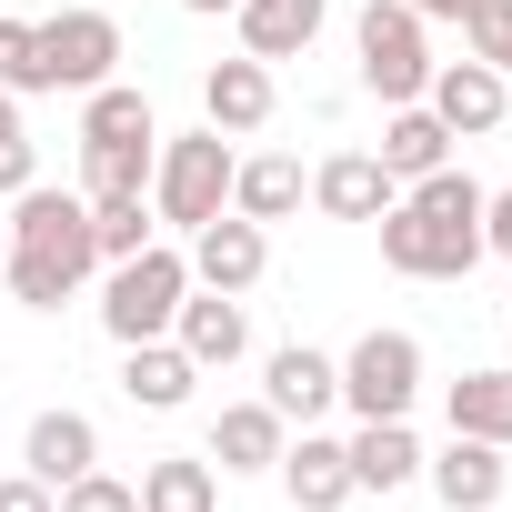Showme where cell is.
<instances>
[{"label":"cell","mask_w":512,"mask_h":512,"mask_svg":"<svg viewBox=\"0 0 512 512\" xmlns=\"http://www.w3.org/2000/svg\"><path fill=\"white\" fill-rule=\"evenodd\" d=\"M11 302L21 312H61L91 272H101V251H91V201L81 191H51V181H31V191H11Z\"/></svg>","instance_id":"1"},{"label":"cell","mask_w":512,"mask_h":512,"mask_svg":"<svg viewBox=\"0 0 512 512\" xmlns=\"http://www.w3.org/2000/svg\"><path fill=\"white\" fill-rule=\"evenodd\" d=\"M231 171H241V151H231V131H181V141H161L151 151V221H171V231H201V221H221L231 211Z\"/></svg>","instance_id":"2"},{"label":"cell","mask_w":512,"mask_h":512,"mask_svg":"<svg viewBox=\"0 0 512 512\" xmlns=\"http://www.w3.org/2000/svg\"><path fill=\"white\" fill-rule=\"evenodd\" d=\"M352 61H362V91H372L382 111H402V101H422V81H432V21L412 11V0H362Z\"/></svg>","instance_id":"3"},{"label":"cell","mask_w":512,"mask_h":512,"mask_svg":"<svg viewBox=\"0 0 512 512\" xmlns=\"http://www.w3.org/2000/svg\"><path fill=\"white\" fill-rule=\"evenodd\" d=\"M181 292H191V251L141 241L131 262H111V282H101V332L111 342H161L171 312H181Z\"/></svg>","instance_id":"4"},{"label":"cell","mask_w":512,"mask_h":512,"mask_svg":"<svg viewBox=\"0 0 512 512\" xmlns=\"http://www.w3.org/2000/svg\"><path fill=\"white\" fill-rule=\"evenodd\" d=\"M342 402L362 412V422H412V402H422V342L412 332H362L352 352H342Z\"/></svg>","instance_id":"5"},{"label":"cell","mask_w":512,"mask_h":512,"mask_svg":"<svg viewBox=\"0 0 512 512\" xmlns=\"http://www.w3.org/2000/svg\"><path fill=\"white\" fill-rule=\"evenodd\" d=\"M372 231H382V262H392L402 282H472V262H482V231L432 221V211H412V201H392Z\"/></svg>","instance_id":"6"},{"label":"cell","mask_w":512,"mask_h":512,"mask_svg":"<svg viewBox=\"0 0 512 512\" xmlns=\"http://www.w3.org/2000/svg\"><path fill=\"white\" fill-rule=\"evenodd\" d=\"M41 71H51V91H101L111 71H121V21L111 11H51L41 21Z\"/></svg>","instance_id":"7"},{"label":"cell","mask_w":512,"mask_h":512,"mask_svg":"<svg viewBox=\"0 0 512 512\" xmlns=\"http://www.w3.org/2000/svg\"><path fill=\"white\" fill-rule=\"evenodd\" d=\"M422 111H432L452 141H482V131H502V111H512V81H502L492 61H432V81H422Z\"/></svg>","instance_id":"8"},{"label":"cell","mask_w":512,"mask_h":512,"mask_svg":"<svg viewBox=\"0 0 512 512\" xmlns=\"http://www.w3.org/2000/svg\"><path fill=\"white\" fill-rule=\"evenodd\" d=\"M262 272H272V231H262V221L221 211V221L191 231V282H201V292H231V302H241Z\"/></svg>","instance_id":"9"},{"label":"cell","mask_w":512,"mask_h":512,"mask_svg":"<svg viewBox=\"0 0 512 512\" xmlns=\"http://www.w3.org/2000/svg\"><path fill=\"white\" fill-rule=\"evenodd\" d=\"M422 482H432V502H442V512H492V502H502V482H512V462H502V442L452 432L442 452H422Z\"/></svg>","instance_id":"10"},{"label":"cell","mask_w":512,"mask_h":512,"mask_svg":"<svg viewBox=\"0 0 512 512\" xmlns=\"http://www.w3.org/2000/svg\"><path fill=\"white\" fill-rule=\"evenodd\" d=\"M91 462H101V422H91V412H71V402L31 412V432H21V472H31V482L61 492V482H81Z\"/></svg>","instance_id":"11"},{"label":"cell","mask_w":512,"mask_h":512,"mask_svg":"<svg viewBox=\"0 0 512 512\" xmlns=\"http://www.w3.org/2000/svg\"><path fill=\"white\" fill-rule=\"evenodd\" d=\"M262 402H272L282 422H322V412L342 402V362L312 352V342H282V352L262 362Z\"/></svg>","instance_id":"12"},{"label":"cell","mask_w":512,"mask_h":512,"mask_svg":"<svg viewBox=\"0 0 512 512\" xmlns=\"http://www.w3.org/2000/svg\"><path fill=\"white\" fill-rule=\"evenodd\" d=\"M282 492H292V512H342L352 502V452H342V432H312L302 422V442H282Z\"/></svg>","instance_id":"13"},{"label":"cell","mask_w":512,"mask_h":512,"mask_svg":"<svg viewBox=\"0 0 512 512\" xmlns=\"http://www.w3.org/2000/svg\"><path fill=\"white\" fill-rule=\"evenodd\" d=\"M171 342H181L201 372H231V362L251 352V322H241V302H231V292H201V282H191V292H181V312H171Z\"/></svg>","instance_id":"14"},{"label":"cell","mask_w":512,"mask_h":512,"mask_svg":"<svg viewBox=\"0 0 512 512\" xmlns=\"http://www.w3.org/2000/svg\"><path fill=\"white\" fill-rule=\"evenodd\" d=\"M272 101H282V91H272V61H251V51L201 71V121H211V131H231V141H241V131H262V121H272Z\"/></svg>","instance_id":"15"},{"label":"cell","mask_w":512,"mask_h":512,"mask_svg":"<svg viewBox=\"0 0 512 512\" xmlns=\"http://www.w3.org/2000/svg\"><path fill=\"white\" fill-rule=\"evenodd\" d=\"M231 21H241V51L251 61H302L332 21V0H231Z\"/></svg>","instance_id":"16"},{"label":"cell","mask_w":512,"mask_h":512,"mask_svg":"<svg viewBox=\"0 0 512 512\" xmlns=\"http://www.w3.org/2000/svg\"><path fill=\"white\" fill-rule=\"evenodd\" d=\"M312 201H322L332 221H382V211L402 201V181H392L372 151H332V161L312 171Z\"/></svg>","instance_id":"17"},{"label":"cell","mask_w":512,"mask_h":512,"mask_svg":"<svg viewBox=\"0 0 512 512\" xmlns=\"http://www.w3.org/2000/svg\"><path fill=\"white\" fill-rule=\"evenodd\" d=\"M282 442H292V422H282L272 402H221V422H211V472H272Z\"/></svg>","instance_id":"18"},{"label":"cell","mask_w":512,"mask_h":512,"mask_svg":"<svg viewBox=\"0 0 512 512\" xmlns=\"http://www.w3.org/2000/svg\"><path fill=\"white\" fill-rule=\"evenodd\" d=\"M191 382H201V362H191L171 332H161V342H121V392H131L141 412H181Z\"/></svg>","instance_id":"19"},{"label":"cell","mask_w":512,"mask_h":512,"mask_svg":"<svg viewBox=\"0 0 512 512\" xmlns=\"http://www.w3.org/2000/svg\"><path fill=\"white\" fill-rule=\"evenodd\" d=\"M342 452H352V492H412V482H422V442H412V422H362Z\"/></svg>","instance_id":"20"},{"label":"cell","mask_w":512,"mask_h":512,"mask_svg":"<svg viewBox=\"0 0 512 512\" xmlns=\"http://www.w3.org/2000/svg\"><path fill=\"white\" fill-rule=\"evenodd\" d=\"M141 512H221V472H211V452H161V462H141Z\"/></svg>","instance_id":"21"},{"label":"cell","mask_w":512,"mask_h":512,"mask_svg":"<svg viewBox=\"0 0 512 512\" xmlns=\"http://www.w3.org/2000/svg\"><path fill=\"white\" fill-rule=\"evenodd\" d=\"M442 422H452V432H472V442H502V452H512V372L492 362V372L442 382Z\"/></svg>","instance_id":"22"},{"label":"cell","mask_w":512,"mask_h":512,"mask_svg":"<svg viewBox=\"0 0 512 512\" xmlns=\"http://www.w3.org/2000/svg\"><path fill=\"white\" fill-rule=\"evenodd\" d=\"M302 191H312V181H302V161H282V151H262V161H241V171H231V211H241V221H262V231L292 221Z\"/></svg>","instance_id":"23"},{"label":"cell","mask_w":512,"mask_h":512,"mask_svg":"<svg viewBox=\"0 0 512 512\" xmlns=\"http://www.w3.org/2000/svg\"><path fill=\"white\" fill-rule=\"evenodd\" d=\"M372 161H382L392 181H422V171H442V161H452V131H442L422 101H402V111L382 121V151H372Z\"/></svg>","instance_id":"24"},{"label":"cell","mask_w":512,"mask_h":512,"mask_svg":"<svg viewBox=\"0 0 512 512\" xmlns=\"http://www.w3.org/2000/svg\"><path fill=\"white\" fill-rule=\"evenodd\" d=\"M151 151H161V141H81V201L151 191Z\"/></svg>","instance_id":"25"},{"label":"cell","mask_w":512,"mask_h":512,"mask_svg":"<svg viewBox=\"0 0 512 512\" xmlns=\"http://www.w3.org/2000/svg\"><path fill=\"white\" fill-rule=\"evenodd\" d=\"M81 141H161V121L131 81H101V91H81Z\"/></svg>","instance_id":"26"},{"label":"cell","mask_w":512,"mask_h":512,"mask_svg":"<svg viewBox=\"0 0 512 512\" xmlns=\"http://www.w3.org/2000/svg\"><path fill=\"white\" fill-rule=\"evenodd\" d=\"M161 221H151V191H121V201H91V251H101V272L111 262H131V251L151 241Z\"/></svg>","instance_id":"27"},{"label":"cell","mask_w":512,"mask_h":512,"mask_svg":"<svg viewBox=\"0 0 512 512\" xmlns=\"http://www.w3.org/2000/svg\"><path fill=\"white\" fill-rule=\"evenodd\" d=\"M0 91H51V71H41V21H0Z\"/></svg>","instance_id":"28"},{"label":"cell","mask_w":512,"mask_h":512,"mask_svg":"<svg viewBox=\"0 0 512 512\" xmlns=\"http://www.w3.org/2000/svg\"><path fill=\"white\" fill-rule=\"evenodd\" d=\"M462 41H472V61H492L512 81V0H482V11L462 21Z\"/></svg>","instance_id":"29"},{"label":"cell","mask_w":512,"mask_h":512,"mask_svg":"<svg viewBox=\"0 0 512 512\" xmlns=\"http://www.w3.org/2000/svg\"><path fill=\"white\" fill-rule=\"evenodd\" d=\"M61 512H141V492H131L121 472H101V462H91L81 482H61Z\"/></svg>","instance_id":"30"},{"label":"cell","mask_w":512,"mask_h":512,"mask_svg":"<svg viewBox=\"0 0 512 512\" xmlns=\"http://www.w3.org/2000/svg\"><path fill=\"white\" fill-rule=\"evenodd\" d=\"M31 181H41V151H31V131H21V141H0V201L31 191Z\"/></svg>","instance_id":"31"},{"label":"cell","mask_w":512,"mask_h":512,"mask_svg":"<svg viewBox=\"0 0 512 512\" xmlns=\"http://www.w3.org/2000/svg\"><path fill=\"white\" fill-rule=\"evenodd\" d=\"M0 512H61V492L31 482V472H0Z\"/></svg>","instance_id":"32"},{"label":"cell","mask_w":512,"mask_h":512,"mask_svg":"<svg viewBox=\"0 0 512 512\" xmlns=\"http://www.w3.org/2000/svg\"><path fill=\"white\" fill-rule=\"evenodd\" d=\"M482 251L512 262V191H482Z\"/></svg>","instance_id":"33"},{"label":"cell","mask_w":512,"mask_h":512,"mask_svg":"<svg viewBox=\"0 0 512 512\" xmlns=\"http://www.w3.org/2000/svg\"><path fill=\"white\" fill-rule=\"evenodd\" d=\"M412 11H422V21H472L482 0H412Z\"/></svg>","instance_id":"34"},{"label":"cell","mask_w":512,"mask_h":512,"mask_svg":"<svg viewBox=\"0 0 512 512\" xmlns=\"http://www.w3.org/2000/svg\"><path fill=\"white\" fill-rule=\"evenodd\" d=\"M0 141H21V91H0Z\"/></svg>","instance_id":"35"},{"label":"cell","mask_w":512,"mask_h":512,"mask_svg":"<svg viewBox=\"0 0 512 512\" xmlns=\"http://www.w3.org/2000/svg\"><path fill=\"white\" fill-rule=\"evenodd\" d=\"M181 11H201V21H221V11H231V0H181Z\"/></svg>","instance_id":"36"},{"label":"cell","mask_w":512,"mask_h":512,"mask_svg":"<svg viewBox=\"0 0 512 512\" xmlns=\"http://www.w3.org/2000/svg\"><path fill=\"white\" fill-rule=\"evenodd\" d=\"M0 262H11V211H0Z\"/></svg>","instance_id":"37"}]
</instances>
